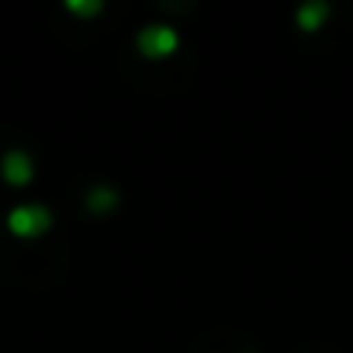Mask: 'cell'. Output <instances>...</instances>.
Here are the masks:
<instances>
[{"label":"cell","instance_id":"8992f818","mask_svg":"<svg viewBox=\"0 0 353 353\" xmlns=\"http://www.w3.org/2000/svg\"><path fill=\"white\" fill-rule=\"evenodd\" d=\"M70 8L80 14H94V11H101V0H70Z\"/></svg>","mask_w":353,"mask_h":353},{"label":"cell","instance_id":"5b68a950","mask_svg":"<svg viewBox=\"0 0 353 353\" xmlns=\"http://www.w3.org/2000/svg\"><path fill=\"white\" fill-rule=\"evenodd\" d=\"M118 188H111V184H94L90 191H87V208L90 212H108V208H114L118 205Z\"/></svg>","mask_w":353,"mask_h":353},{"label":"cell","instance_id":"3957f363","mask_svg":"<svg viewBox=\"0 0 353 353\" xmlns=\"http://www.w3.org/2000/svg\"><path fill=\"white\" fill-rule=\"evenodd\" d=\"M332 14V4L329 0H301V4L294 8V25L301 32H315L322 28V21Z\"/></svg>","mask_w":353,"mask_h":353},{"label":"cell","instance_id":"277c9868","mask_svg":"<svg viewBox=\"0 0 353 353\" xmlns=\"http://www.w3.org/2000/svg\"><path fill=\"white\" fill-rule=\"evenodd\" d=\"M4 176H8V181H14V184H25L28 176H32V156L21 152V149H11L4 156Z\"/></svg>","mask_w":353,"mask_h":353},{"label":"cell","instance_id":"52a82bcc","mask_svg":"<svg viewBox=\"0 0 353 353\" xmlns=\"http://www.w3.org/2000/svg\"><path fill=\"white\" fill-rule=\"evenodd\" d=\"M243 353H256V350H243Z\"/></svg>","mask_w":353,"mask_h":353},{"label":"cell","instance_id":"6da1fadb","mask_svg":"<svg viewBox=\"0 0 353 353\" xmlns=\"http://www.w3.org/2000/svg\"><path fill=\"white\" fill-rule=\"evenodd\" d=\"M176 42H181V35H176V28L170 21H145L135 35V46L145 56H166L176 49Z\"/></svg>","mask_w":353,"mask_h":353},{"label":"cell","instance_id":"7a4b0ae2","mask_svg":"<svg viewBox=\"0 0 353 353\" xmlns=\"http://www.w3.org/2000/svg\"><path fill=\"white\" fill-rule=\"evenodd\" d=\"M8 222H11L14 232L32 236V232H42V229L52 222V215H49V208H42V205H18V208L8 215Z\"/></svg>","mask_w":353,"mask_h":353}]
</instances>
